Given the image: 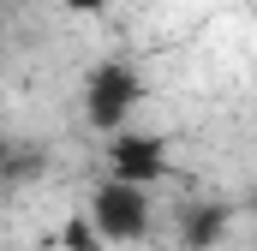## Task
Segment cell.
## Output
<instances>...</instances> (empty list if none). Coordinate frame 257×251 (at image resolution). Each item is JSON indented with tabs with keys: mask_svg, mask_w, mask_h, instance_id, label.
<instances>
[{
	"mask_svg": "<svg viewBox=\"0 0 257 251\" xmlns=\"http://www.w3.org/2000/svg\"><path fill=\"white\" fill-rule=\"evenodd\" d=\"M138 102H144V78H138V66H132V60H102V66H90V78H84V126H90L96 138L126 132L132 114H138Z\"/></svg>",
	"mask_w": 257,
	"mask_h": 251,
	"instance_id": "cell-1",
	"label": "cell"
},
{
	"mask_svg": "<svg viewBox=\"0 0 257 251\" xmlns=\"http://www.w3.org/2000/svg\"><path fill=\"white\" fill-rule=\"evenodd\" d=\"M90 227L102 233V245H138L156 221V203L144 186H120V180H96L90 203H84Z\"/></svg>",
	"mask_w": 257,
	"mask_h": 251,
	"instance_id": "cell-2",
	"label": "cell"
},
{
	"mask_svg": "<svg viewBox=\"0 0 257 251\" xmlns=\"http://www.w3.org/2000/svg\"><path fill=\"white\" fill-rule=\"evenodd\" d=\"M102 168H108V180H120V186H162L168 174H174V150H168V138L162 132H114L108 138V156H102Z\"/></svg>",
	"mask_w": 257,
	"mask_h": 251,
	"instance_id": "cell-3",
	"label": "cell"
},
{
	"mask_svg": "<svg viewBox=\"0 0 257 251\" xmlns=\"http://www.w3.org/2000/svg\"><path fill=\"white\" fill-rule=\"evenodd\" d=\"M233 221H239V209H233L227 197H192V203L180 209V221H174L180 251H215L233 233Z\"/></svg>",
	"mask_w": 257,
	"mask_h": 251,
	"instance_id": "cell-4",
	"label": "cell"
},
{
	"mask_svg": "<svg viewBox=\"0 0 257 251\" xmlns=\"http://www.w3.org/2000/svg\"><path fill=\"white\" fill-rule=\"evenodd\" d=\"M42 168H48V156H42L36 144H24V150H12V156H6V168H0V186H30Z\"/></svg>",
	"mask_w": 257,
	"mask_h": 251,
	"instance_id": "cell-5",
	"label": "cell"
},
{
	"mask_svg": "<svg viewBox=\"0 0 257 251\" xmlns=\"http://www.w3.org/2000/svg\"><path fill=\"white\" fill-rule=\"evenodd\" d=\"M60 245L66 251H102V233L90 227V215H72V221L60 227Z\"/></svg>",
	"mask_w": 257,
	"mask_h": 251,
	"instance_id": "cell-6",
	"label": "cell"
},
{
	"mask_svg": "<svg viewBox=\"0 0 257 251\" xmlns=\"http://www.w3.org/2000/svg\"><path fill=\"white\" fill-rule=\"evenodd\" d=\"M60 6H66V12H78V18H102L114 0H60Z\"/></svg>",
	"mask_w": 257,
	"mask_h": 251,
	"instance_id": "cell-7",
	"label": "cell"
},
{
	"mask_svg": "<svg viewBox=\"0 0 257 251\" xmlns=\"http://www.w3.org/2000/svg\"><path fill=\"white\" fill-rule=\"evenodd\" d=\"M6 156H12V144H6V126H0V168H6Z\"/></svg>",
	"mask_w": 257,
	"mask_h": 251,
	"instance_id": "cell-8",
	"label": "cell"
}]
</instances>
